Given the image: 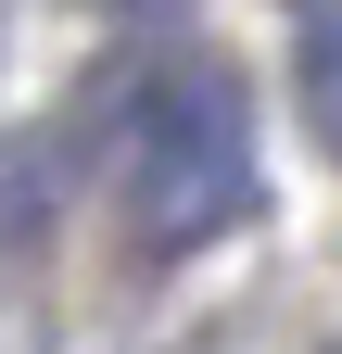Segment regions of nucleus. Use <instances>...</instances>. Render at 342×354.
Instances as JSON below:
<instances>
[{"mask_svg":"<svg viewBox=\"0 0 342 354\" xmlns=\"http://www.w3.org/2000/svg\"><path fill=\"white\" fill-rule=\"evenodd\" d=\"M291 88H305V127H317V140L342 152V13L305 38V76H291Z\"/></svg>","mask_w":342,"mask_h":354,"instance_id":"obj_2","label":"nucleus"},{"mask_svg":"<svg viewBox=\"0 0 342 354\" xmlns=\"http://www.w3.org/2000/svg\"><path fill=\"white\" fill-rule=\"evenodd\" d=\"M253 203V127H241V88L228 76H178L127 152V228L152 253H190L216 241L228 215Z\"/></svg>","mask_w":342,"mask_h":354,"instance_id":"obj_1","label":"nucleus"}]
</instances>
